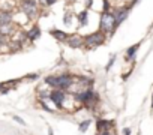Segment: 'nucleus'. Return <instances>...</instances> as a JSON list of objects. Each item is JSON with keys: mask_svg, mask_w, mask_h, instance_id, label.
Listing matches in <instances>:
<instances>
[{"mask_svg": "<svg viewBox=\"0 0 153 135\" xmlns=\"http://www.w3.org/2000/svg\"><path fill=\"white\" fill-rule=\"evenodd\" d=\"M51 35L57 39V41H68V35L65 33V32H62V30H57V29H54V30H51Z\"/></svg>", "mask_w": 153, "mask_h": 135, "instance_id": "obj_10", "label": "nucleus"}, {"mask_svg": "<svg viewBox=\"0 0 153 135\" xmlns=\"http://www.w3.org/2000/svg\"><path fill=\"white\" fill-rule=\"evenodd\" d=\"M66 42L71 48H81L83 44H84V38H81L78 35H74V36H69Z\"/></svg>", "mask_w": 153, "mask_h": 135, "instance_id": "obj_6", "label": "nucleus"}, {"mask_svg": "<svg viewBox=\"0 0 153 135\" xmlns=\"http://www.w3.org/2000/svg\"><path fill=\"white\" fill-rule=\"evenodd\" d=\"M56 3V0H45V5L47 6H51V5H54Z\"/></svg>", "mask_w": 153, "mask_h": 135, "instance_id": "obj_22", "label": "nucleus"}, {"mask_svg": "<svg viewBox=\"0 0 153 135\" xmlns=\"http://www.w3.org/2000/svg\"><path fill=\"white\" fill-rule=\"evenodd\" d=\"M76 98H78L83 104H86V105H89L90 102H93L95 101V93L92 92V90H84L83 93H80L78 96H76Z\"/></svg>", "mask_w": 153, "mask_h": 135, "instance_id": "obj_7", "label": "nucleus"}, {"mask_svg": "<svg viewBox=\"0 0 153 135\" xmlns=\"http://www.w3.org/2000/svg\"><path fill=\"white\" fill-rule=\"evenodd\" d=\"M104 42H105V33H102L101 30L99 32H95V33H92V35H89V36L84 38V45L89 50H93V48L102 45Z\"/></svg>", "mask_w": 153, "mask_h": 135, "instance_id": "obj_3", "label": "nucleus"}, {"mask_svg": "<svg viewBox=\"0 0 153 135\" xmlns=\"http://www.w3.org/2000/svg\"><path fill=\"white\" fill-rule=\"evenodd\" d=\"M98 135H110V134H108V131H99Z\"/></svg>", "mask_w": 153, "mask_h": 135, "instance_id": "obj_24", "label": "nucleus"}, {"mask_svg": "<svg viewBox=\"0 0 153 135\" xmlns=\"http://www.w3.org/2000/svg\"><path fill=\"white\" fill-rule=\"evenodd\" d=\"M128 14H129V8H120V9H117V11H116V14H114V18H116V26H119L123 20H126Z\"/></svg>", "mask_w": 153, "mask_h": 135, "instance_id": "obj_8", "label": "nucleus"}, {"mask_svg": "<svg viewBox=\"0 0 153 135\" xmlns=\"http://www.w3.org/2000/svg\"><path fill=\"white\" fill-rule=\"evenodd\" d=\"M39 35H41L39 27H33V29L27 33V38H29L30 41H35V39H38V38H39Z\"/></svg>", "mask_w": 153, "mask_h": 135, "instance_id": "obj_13", "label": "nucleus"}, {"mask_svg": "<svg viewBox=\"0 0 153 135\" xmlns=\"http://www.w3.org/2000/svg\"><path fill=\"white\" fill-rule=\"evenodd\" d=\"M116 18H114V14L108 12V11H104L101 14V21H99V30L102 33H113L116 30Z\"/></svg>", "mask_w": 153, "mask_h": 135, "instance_id": "obj_2", "label": "nucleus"}, {"mask_svg": "<svg viewBox=\"0 0 153 135\" xmlns=\"http://www.w3.org/2000/svg\"><path fill=\"white\" fill-rule=\"evenodd\" d=\"M11 20H12L11 12H0V24H8L11 23Z\"/></svg>", "mask_w": 153, "mask_h": 135, "instance_id": "obj_12", "label": "nucleus"}, {"mask_svg": "<svg viewBox=\"0 0 153 135\" xmlns=\"http://www.w3.org/2000/svg\"><path fill=\"white\" fill-rule=\"evenodd\" d=\"M50 99H51L59 108H62V107H63V102H65V93H63V90H59V89L53 90L51 95H50Z\"/></svg>", "mask_w": 153, "mask_h": 135, "instance_id": "obj_5", "label": "nucleus"}, {"mask_svg": "<svg viewBox=\"0 0 153 135\" xmlns=\"http://www.w3.org/2000/svg\"><path fill=\"white\" fill-rule=\"evenodd\" d=\"M138 47H140V44H135V45H132L131 48H128V53H126V54H128V57H129V59H132V57L135 56V53H137Z\"/></svg>", "mask_w": 153, "mask_h": 135, "instance_id": "obj_15", "label": "nucleus"}, {"mask_svg": "<svg viewBox=\"0 0 153 135\" xmlns=\"http://www.w3.org/2000/svg\"><path fill=\"white\" fill-rule=\"evenodd\" d=\"M14 120H15V122H18L20 125H26V123H24V120H23L21 117H18V116H14Z\"/></svg>", "mask_w": 153, "mask_h": 135, "instance_id": "obj_19", "label": "nucleus"}, {"mask_svg": "<svg viewBox=\"0 0 153 135\" xmlns=\"http://www.w3.org/2000/svg\"><path fill=\"white\" fill-rule=\"evenodd\" d=\"M63 21H65V24H66V26L72 24V15H71V14H65V18H63Z\"/></svg>", "mask_w": 153, "mask_h": 135, "instance_id": "obj_17", "label": "nucleus"}, {"mask_svg": "<svg viewBox=\"0 0 153 135\" xmlns=\"http://www.w3.org/2000/svg\"><path fill=\"white\" fill-rule=\"evenodd\" d=\"M6 44V39H5V36H2V35H0V47H3Z\"/></svg>", "mask_w": 153, "mask_h": 135, "instance_id": "obj_20", "label": "nucleus"}, {"mask_svg": "<svg viewBox=\"0 0 153 135\" xmlns=\"http://www.w3.org/2000/svg\"><path fill=\"white\" fill-rule=\"evenodd\" d=\"M74 81V77L69 74H63V75H56V77H47L45 83L51 87H57L59 90H66L71 87Z\"/></svg>", "mask_w": 153, "mask_h": 135, "instance_id": "obj_1", "label": "nucleus"}, {"mask_svg": "<svg viewBox=\"0 0 153 135\" xmlns=\"http://www.w3.org/2000/svg\"><path fill=\"white\" fill-rule=\"evenodd\" d=\"M21 11L29 18H35L36 12H38V5H36L35 0H23V2H21Z\"/></svg>", "mask_w": 153, "mask_h": 135, "instance_id": "obj_4", "label": "nucleus"}, {"mask_svg": "<svg viewBox=\"0 0 153 135\" xmlns=\"http://www.w3.org/2000/svg\"><path fill=\"white\" fill-rule=\"evenodd\" d=\"M108 8H110V2L105 0V2H104V11H108Z\"/></svg>", "mask_w": 153, "mask_h": 135, "instance_id": "obj_21", "label": "nucleus"}, {"mask_svg": "<svg viewBox=\"0 0 153 135\" xmlns=\"http://www.w3.org/2000/svg\"><path fill=\"white\" fill-rule=\"evenodd\" d=\"M78 20H80V24L84 27V26H87V23H89V20H87V11H83L80 15H78Z\"/></svg>", "mask_w": 153, "mask_h": 135, "instance_id": "obj_14", "label": "nucleus"}, {"mask_svg": "<svg viewBox=\"0 0 153 135\" xmlns=\"http://www.w3.org/2000/svg\"><path fill=\"white\" fill-rule=\"evenodd\" d=\"M89 126H90V120H84V122H81V123H80L78 129H80V132H86Z\"/></svg>", "mask_w": 153, "mask_h": 135, "instance_id": "obj_16", "label": "nucleus"}, {"mask_svg": "<svg viewBox=\"0 0 153 135\" xmlns=\"http://www.w3.org/2000/svg\"><path fill=\"white\" fill-rule=\"evenodd\" d=\"M98 126V131H108L110 126H113V122H107V120H99L96 123Z\"/></svg>", "mask_w": 153, "mask_h": 135, "instance_id": "obj_11", "label": "nucleus"}, {"mask_svg": "<svg viewBox=\"0 0 153 135\" xmlns=\"http://www.w3.org/2000/svg\"><path fill=\"white\" fill-rule=\"evenodd\" d=\"M114 60H116V57L113 56V57H111V60H110V63H108V65H107V68H105V69H107V71H110V68L113 66V63H114Z\"/></svg>", "mask_w": 153, "mask_h": 135, "instance_id": "obj_18", "label": "nucleus"}, {"mask_svg": "<svg viewBox=\"0 0 153 135\" xmlns=\"http://www.w3.org/2000/svg\"><path fill=\"white\" fill-rule=\"evenodd\" d=\"M152 107H153V96H152Z\"/></svg>", "mask_w": 153, "mask_h": 135, "instance_id": "obj_25", "label": "nucleus"}, {"mask_svg": "<svg viewBox=\"0 0 153 135\" xmlns=\"http://www.w3.org/2000/svg\"><path fill=\"white\" fill-rule=\"evenodd\" d=\"M123 134H125V135H129V134H131V129H129V128H125V129H123Z\"/></svg>", "mask_w": 153, "mask_h": 135, "instance_id": "obj_23", "label": "nucleus"}, {"mask_svg": "<svg viewBox=\"0 0 153 135\" xmlns=\"http://www.w3.org/2000/svg\"><path fill=\"white\" fill-rule=\"evenodd\" d=\"M14 33V26L11 24V23H8V24H0V35L2 36H9V35H12Z\"/></svg>", "mask_w": 153, "mask_h": 135, "instance_id": "obj_9", "label": "nucleus"}]
</instances>
